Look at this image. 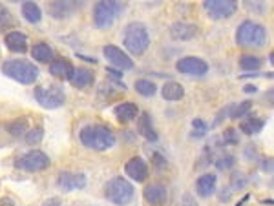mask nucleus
<instances>
[{
    "label": "nucleus",
    "mask_w": 274,
    "mask_h": 206,
    "mask_svg": "<svg viewBox=\"0 0 274 206\" xmlns=\"http://www.w3.org/2000/svg\"><path fill=\"white\" fill-rule=\"evenodd\" d=\"M80 143L84 144L86 148L95 150V152H106L116 144V135L108 126L102 124H90L84 126L79 133Z\"/></svg>",
    "instance_id": "f257e3e1"
},
{
    "label": "nucleus",
    "mask_w": 274,
    "mask_h": 206,
    "mask_svg": "<svg viewBox=\"0 0 274 206\" xmlns=\"http://www.w3.org/2000/svg\"><path fill=\"white\" fill-rule=\"evenodd\" d=\"M236 42L242 48H262L267 42V29L254 20H245L238 26Z\"/></svg>",
    "instance_id": "f03ea898"
},
{
    "label": "nucleus",
    "mask_w": 274,
    "mask_h": 206,
    "mask_svg": "<svg viewBox=\"0 0 274 206\" xmlns=\"http://www.w3.org/2000/svg\"><path fill=\"white\" fill-rule=\"evenodd\" d=\"M2 73L10 79L20 82V84H33L35 80L38 79V68L33 62H28V60H18V58H11V60H6L4 66H2Z\"/></svg>",
    "instance_id": "7ed1b4c3"
},
{
    "label": "nucleus",
    "mask_w": 274,
    "mask_h": 206,
    "mask_svg": "<svg viewBox=\"0 0 274 206\" xmlns=\"http://www.w3.org/2000/svg\"><path fill=\"white\" fill-rule=\"evenodd\" d=\"M124 46L134 55H142L150 46V35L148 29L141 22H130L124 27Z\"/></svg>",
    "instance_id": "20e7f679"
},
{
    "label": "nucleus",
    "mask_w": 274,
    "mask_h": 206,
    "mask_svg": "<svg viewBox=\"0 0 274 206\" xmlns=\"http://www.w3.org/2000/svg\"><path fill=\"white\" fill-rule=\"evenodd\" d=\"M104 196L110 203L117 206H126L132 203L134 199V186L130 181L124 177H114L106 183L104 186Z\"/></svg>",
    "instance_id": "39448f33"
},
{
    "label": "nucleus",
    "mask_w": 274,
    "mask_h": 206,
    "mask_svg": "<svg viewBox=\"0 0 274 206\" xmlns=\"http://www.w3.org/2000/svg\"><path fill=\"white\" fill-rule=\"evenodd\" d=\"M124 9V4L121 2H116V0H108V2H97L94 5V22L95 26L100 27V29H106L110 27L116 18L122 13Z\"/></svg>",
    "instance_id": "423d86ee"
},
{
    "label": "nucleus",
    "mask_w": 274,
    "mask_h": 206,
    "mask_svg": "<svg viewBox=\"0 0 274 206\" xmlns=\"http://www.w3.org/2000/svg\"><path fill=\"white\" fill-rule=\"evenodd\" d=\"M35 99L42 108L55 110V108H60L64 104L66 95H64L62 88H58V86H40L35 90Z\"/></svg>",
    "instance_id": "0eeeda50"
},
{
    "label": "nucleus",
    "mask_w": 274,
    "mask_h": 206,
    "mask_svg": "<svg viewBox=\"0 0 274 206\" xmlns=\"http://www.w3.org/2000/svg\"><path fill=\"white\" fill-rule=\"evenodd\" d=\"M50 164H52L50 163V157H48L44 152H40V150H32V152H28L26 155H22V157L15 163V166L18 170L35 174V172H42V170H46Z\"/></svg>",
    "instance_id": "6e6552de"
},
{
    "label": "nucleus",
    "mask_w": 274,
    "mask_h": 206,
    "mask_svg": "<svg viewBox=\"0 0 274 206\" xmlns=\"http://www.w3.org/2000/svg\"><path fill=\"white\" fill-rule=\"evenodd\" d=\"M203 7L212 18H228L238 11V2L234 0H206L203 2Z\"/></svg>",
    "instance_id": "1a4fd4ad"
},
{
    "label": "nucleus",
    "mask_w": 274,
    "mask_h": 206,
    "mask_svg": "<svg viewBox=\"0 0 274 206\" xmlns=\"http://www.w3.org/2000/svg\"><path fill=\"white\" fill-rule=\"evenodd\" d=\"M176 69L183 75H192V77H203L208 71V64L200 57H184L178 60Z\"/></svg>",
    "instance_id": "9d476101"
},
{
    "label": "nucleus",
    "mask_w": 274,
    "mask_h": 206,
    "mask_svg": "<svg viewBox=\"0 0 274 206\" xmlns=\"http://www.w3.org/2000/svg\"><path fill=\"white\" fill-rule=\"evenodd\" d=\"M102 53H104L106 60H108L112 66L119 68L121 71H122V69H132L134 68V60H132V58L128 57L126 53L122 51L121 48L114 46V44H108V46H104Z\"/></svg>",
    "instance_id": "9b49d317"
},
{
    "label": "nucleus",
    "mask_w": 274,
    "mask_h": 206,
    "mask_svg": "<svg viewBox=\"0 0 274 206\" xmlns=\"http://www.w3.org/2000/svg\"><path fill=\"white\" fill-rule=\"evenodd\" d=\"M58 188L62 192H74V190H80L86 186V177L84 174H74V172H62L58 175L57 181Z\"/></svg>",
    "instance_id": "f8f14e48"
},
{
    "label": "nucleus",
    "mask_w": 274,
    "mask_h": 206,
    "mask_svg": "<svg viewBox=\"0 0 274 206\" xmlns=\"http://www.w3.org/2000/svg\"><path fill=\"white\" fill-rule=\"evenodd\" d=\"M124 172L136 183H142L148 177V164L142 157H132L124 166Z\"/></svg>",
    "instance_id": "ddd939ff"
},
{
    "label": "nucleus",
    "mask_w": 274,
    "mask_h": 206,
    "mask_svg": "<svg viewBox=\"0 0 274 206\" xmlns=\"http://www.w3.org/2000/svg\"><path fill=\"white\" fill-rule=\"evenodd\" d=\"M74 64L70 62L68 58H55L50 62V73L57 79H62V80H70L72 75H74Z\"/></svg>",
    "instance_id": "4468645a"
},
{
    "label": "nucleus",
    "mask_w": 274,
    "mask_h": 206,
    "mask_svg": "<svg viewBox=\"0 0 274 206\" xmlns=\"http://www.w3.org/2000/svg\"><path fill=\"white\" fill-rule=\"evenodd\" d=\"M218 186V179L214 174H203L200 179L196 181V192L200 197H210L214 196Z\"/></svg>",
    "instance_id": "2eb2a0df"
},
{
    "label": "nucleus",
    "mask_w": 274,
    "mask_h": 206,
    "mask_svg": "<svg viewBox=\"0 0 274 206\" xmlns=\"http://www.w3.org/2000/svg\"><path fill=\"white\" fill-rule=\"evenodd\" d=\"M196 33H198V27L188 22H174L170 27V35L176 40H190L196 37Z\"/></svg>",
    "instance_id": "dca6fc26"
},
{
    "label": "nucleus",
    "mask_w": 274,
    "mask_h": 206,
    "mask_svg": "<svg viewBox=\"0 0 274 206\" xmlns=\"http://www.w3.org/2000/svg\"><path fill=\"white\" fill-rule=\"evenodd\" d=\"M142 194H144L146 203H150V205H154V206L163 205V203L166 201V196H168V194H166V188H164L163 185H158V183L148 185Z\"/></svg>",
    "instance_id": "f3484780"
},
{
    "label": "nucleus",
    "mask_w": 274,
    "mask_h": 206,
    "mask_svg": "<svg viewBox=\"0 0 274 206\" xmlns=\"http://www.w3.org/2000/svg\"><path fill=\"white\" fill-rule=\"evenodd\" d=\"M6 46L10 51L15 53H26L28 51V38L20 31H10L6 35Z\"/></svg>",
    "instance_id": "a211bd4d"
},
{
    "label": "nucleus",
    "mask_w": 274,
    "mask_h": 206,
    "mask_svg": "<svg viewBox=\"0 0 274 206\" xmlns=\"http://www.w3.org/2000/svg\"><path fill=\"white\" fill-rule=\"evenodd\" d=\"M70 82L75 88H88L90 84H94V73L88 68H75Z\"/></svg>",
    "instance_id": "6ab92c4d"
},
{
    "label": "nucleus",
    "mask_w": 274,
    "mask_h": 206,
    "mask_svg": "<svg viewBox=\"0 0 274 206\" xmlns=\"http://www.w3.org/2000/svg\"><path fill=\"white\" fill-rule=\"evenodd\" d=\"M137 130H139V133L146 141H152V143L158 141V132H156V128L152 124V117L148 115V113H142L141 119L137 121Z\"/></svg>",
    "instance_id": "aec40b11"
},
{
    "label": "nucleus",
    "mask_w": 274,
    "mask_h": 206,
    "mask_svg": "<svg viewBox=\"0 0 274 206\" xmlns=\"http://www.w3.org/2000/svg\"><path fill=\"white\" fill-rule=\"evenodd\" d=\"M137 113H139V110H137V104H134V102H121V104L116 106V115L119 119V122L134 121Z\"/></svg>",
    "instance_id": "412c9836"
},
{
    "label": "nucleus",
    "mask_w": 274,
    "mask_h": 206,
    "mask_svg": "<svg viewBox=\"0 0 274 206\" xmlns=\"http://www.w3.org/2000/svg\"><path fill=\"white\" fill-rule=\"evenodd\" d=\"M32 55H33L35 60H38V62L48 64V62H52L53 60V48L46 42H38V44L33 46Z\"/></svg>",
    "instance_id": "4be33fe9"
},
{
    "label": "nucleus",
    "mask_w": 274,
    "mask_h": 206,
    "mask_svg": "<svg viewBox=\"0 0 274 206\" xmlns=\"http://www.w3.org/2000/svg\"><path fill=\"white\" fill-rule=\"evenodd\" d=\"M161 95L166 101H180L184 97V88L180 84V82H166L161 90Z\"/></svg>",
    "instance_id": "5701e85b"
},
{
    "label": "nucleus",
    "mask_w": 274,
    "mask_h": 206,
    "mask_svg": "<svg viewBox=\"0 0 274 206\" xmlns=\"http://www.w3.org/2000/svg\"><path fill=\"white\" fill-rule=\"evenodd\" d=\"M22 16H24L28 22L37 24V22H40V18H42V11H40V7H38L35 2H24V4H22Z\"/></svg>",
    "instance_id": "b1692460"
},
{
    "label": "nucleus",
    "mask_w": 274,
    "mask_h": 206,
    "mask_svg": "<svg viewBox=\"0 0 274 206\" xmlns=\"http://www.w3.org/2000/svg\"><path fill=\"white\" fill-rule=\"evenodd\" d=\"M265 126V119L262 117H252V119H247L240 124V130L247 135H254V133H260Z\"/></svg>",
    "instance_id": "393cba45"
},
{
    "label": "nucleus",
    "mask_w": 274,
    "mask_h": 206,
    "mask_svg": "<svg viewBox=\"0 0 274 206\" xmlns=\"http://www.w3.org/2000/svg\"><path fill=\"white\" fill-rule=\"evenodd\" d=\"M75 9L74 4H70V2H53L50 5V13H52L55 18H66V16L72 15V11Z\"/></svg>",
    "instance_id": "a878e982"
},
{
    "label": "nucleus",
    "mask_w": 274,
    "mask_h": 206,
    "mask_svg": "<svg viewBox=\"0 0 274 206\" xmlns=\"http://www.w3.org/2000/svg\"><path fill=\"white\" fill-rule=\"evenodd\" d=\"M262 66V58L256 55H242L240 57V68L243 71H256Z\"/></svg>",
    "instance_id": "bb28decb"
},
{
    "label": "nucleus",
    "mask_w": 274,
    "mask_h": 206,
    "mask_svg": "<svg viewBox=\"0 0 274 206\" xmlns=\"http://www.w3.org/2000/svg\"><path fill=\"white\" fill-rule=\"evenodd\" d=\"M28 130H30V124H28L26 119H16V121H13L8 126V132L13 135V137H22V135H26Z\"/></svg>",
    "instance_id": "cd10ccee"
},
{
    "label": "nucleus",
    "mask_w": 274,
    "mask_h": 206,
    "mask_svg": "<svg viewBox=\"0 0 274 206\" xmlns=\"http://www.w3.org/2000/svg\"><path fill=\"white\" fill-rule=\"evenodd\" d=\"M156 84L154 82H150V80H146V79H141V80H137L136 82V91L139 93V95H142V97H152V95H156Z\"/></svg>",
    "instance_id": "c85d7f7f"
},
{
    "label": "nucleus",
    "mask_w": 274,
    "mask_h": 206,
    "mask_svg": "<svg viewBox=\"0 0 274 206\" xmlns=\"http://www.w3.org/2000/svg\"><path fill=\"white\" fill-rule=\"evenodd\" d=\"M13 24H15V18L10 13V9L0 4V31H8Z\"/></svg>",
    "instance_id": "c756f323"
},
{
    "label": "nucleus",
    "mask_w": 274,
    "mask_h": 206,
    "mask_svg": "<svg viewBox=\"0 0 274 206\" xmlns=\"http://www.w3.org/2000/svg\"><path fill=\"white\" fill-rule=\"evenodd\" d=\"M252 110V102L250 101H245L242 104H236L230 108V119H242L248 113V111Z\"/></svg>",
    "instance_id": "7c9ffc66"
},
{
    "label": "nucleus",
    "mask_w": 274,
    "mask_h": 206,
    "mask_svg": "<svg viewBox=\"0 0 274 206\" xmlns=\"http://www.w3.org/2000/svg\"><path fill=\"white\" fill-rule=\"evenodd\" d=\"M206 132H208V126H206V122L203 119H194L192 121V137L196 139L205 137Z\"/></svg>",
    "instance_id": "2f4dec72"
},
{
    "label": "nucleus",
    "mask_w": 274,
    "mask_h": 206,
    "mask_svg": "<svg viewBox=\"0 0 274 206\" xmlns=\"http://www.w3.org/2000/svg\"><path fill=\"white\" fill-rule=\"evenodd\" d=\"M26 137V143L28 144H38L40 141L44 139V130L40 126H37V128H33V130H28V133L24 135Z\"/></svg>",
    "instance_id": "473e14b6"
},
{
    "label": "nucleus",
    "mask_w": 274,
    "mask_h": 206,
    "mask_svg": "<svg viewBox=\"0 0 274 206\" xmlns=\"http://www.w3.org/2000/svg\"><path fill=\"white\" fill-rule=\"evenodd\" d=\"M234 163H236V159H234V155L227 154V155H222V157L216 161V168L222 170V172H225V170H230L232 166H234Z\"/></svg>",
    "instance_id": "72a5a7b5"
},
{
    "label": "nucleus",
    "mask_w": 274,
    "mask_h": 206,
    "mask_svg": "<svg viewBox=\"0 0 274 206\" xmlns=\"http://www.w3.org/2000/svg\"><path fill=\"white\" fill-rule=\"evenodd\" d=\"M234 133H236L234 130H227V132L223 133V141H225V143H230V144H238V137Z\"/></svg>",
    "instance_id": "f704fd0d"
},
{
    "label": "nucleus",
    "mask_w": 274,
    "mask_h": 206,
    "mask_svg": "<svg viewBox=\"0 0 274 206\" xmlns=\"http://www.w3.org/2000/svg\"><path fill=\"white\" fill-rule=\"evenodd\" d=\"M180 206H198V203H196V199L190 194H184L183 199H181Z\"/></svg>",
    "instance_id": "c9c22d12"
},
{
    "label": "nucleus",
    "mask_w": 274,
    "mask_h": 206,
    "mask_svg": "<svg viewBox=\"0 0 274 206\" xmlns=\"http://www.w3.org/2000/svg\"><path fill=\"white\" fill-rule=\"evenodd\" d=\"M245 185H247V179H238V174L232 175V186L234 188H243Z\"/></svg>",
    "instance_id": "e433bc0d"
},
{
    "label": "nucleus",
    "mask_w": 274,
    "mask_h": 206,
    "mask_svg": "<svg viewBox=\"0 0 274 206\" xmlns=\"http://www.w3.org/2000/svg\"><path fill=\"white\" fill-rule=\"evenodd\" d=\"M106 75L114 80H121V77H122L121 71H116V69H112V68H106Z\"/></svg>",
    "instance_id": "4c0bfd02"
},
{
    "label": "nucleus",
    "mask_w": 274,
    "mask_h": 206,
    "mask_svg": "<svg viewBox=\"0 0 274 206\" xmlns=\"http://www.w3.org/2000/svg\"><path fill=\"white\" fill-rule=\"evenodd\" d=\"M42 206H62V201H60L58 197H52V199H48Z\"/></svg>",
    "instance_id": "58836bf2"
},
{
    "label": "nucleus",
    "mask_w": 274,
    "mask_h": 206,
    "mask_svg": "<svg viewBox=\"0 0 274 206\" xmlns=\"http://www.w3.org/2000/svg\"><path fill=\"white\" fill-rule=\"evenodd\" d=\"M154 161H156V166H158V168H163V166H166V161H164V159L161 157L159 154L154 155Z\"/></svg>",
    "instance_id": "ea45409f"
},
{
    "label": "nucleus",
    "mask_w": 274,
    "mask_h": 206,
    "mask_svg": "<svg viewBox=\"0 0 274 206\" xmlns=\"http://www.w3.org/2000/svg\"><path fill=\"white\" fill-rule=\"evenodd\" d=\"M0 206H16V205L10 197H2V199H0Z\"/></svg>",
    "instance_id": "a19ab883"
},
{
    "label": "nucleus",
    "mask_w": 274,
    "mask_h": 206,
    "mask_svg": "<svg viewBox=\"0 0 274 206\" xmlns=\"http://www.w3.org/2000/svg\"><path fill=\"white\" fill-rule=\"evenodd\" d=\"M264 172H269V174H272V159H267V161H264Z\"/></svg>",
    "instance_id": "79ce46f5"
},
{
    "label": "nucleus",
    "mask_w": 274,
    "mask_h": 206,
    "mask_svg": "<svg viewBox=\"0 0 274 206\" xmlns=\"http://www.w3.org/2000/svg\"><path fill=\"white\" fill-rule=\"evenodd\" d=\"M243 90H245V93H256V91H258V88H256L254 84H248V86H245Z\"/></svg>",
    "instance_id": "37998d69"
}]
</instances>
